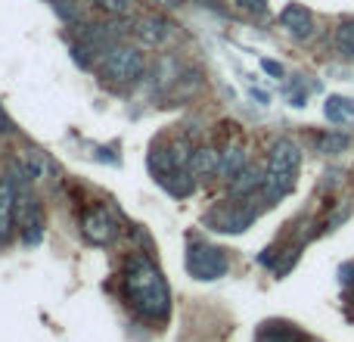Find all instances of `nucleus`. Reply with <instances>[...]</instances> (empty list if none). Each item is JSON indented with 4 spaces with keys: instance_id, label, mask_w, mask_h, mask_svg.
Returning <instances> with one entry per match:
<instances>
[{
    "instance_id": "20e7f679",
    "label": "nucleus",
    "mask_w": 354,
    "mask_h": 342,
    "mask_svg": "<svg viewBox=\"0 0 354 342\" xmlns=\"http://www.w3.org/2000/svg\"><path fill=\"white\" fill-rule=\"evenodd\" d=\"M183 264H187L189 277H196V280H202V283L221 280V277H227V271H230V258H227V252L221 249V246L205 243V240H189L187 243V262Z\"/></svg>"
},
{
    "instance_id": "b1692460",
    "label": "nucleus",
    "mask_w": 354,
    "mask_h": 342,
    "mask_svg": "<svg viewBox=\"0 0 354 342\" xmlns=\"http://www.w3.org/2000/svg\"><path fill=\"white\" fill-rule=\"evenodd\" d=\"M351 177H354V168H351Z\"/></svg>"
},
{
    "instance_id": "6e6552de",
    "label": "nucleus",
    "mask_w": 354,
    "mask_h": 342,
    "mask_svg": "<svg viewBox=\"0 0 354 342\" xmlns=\"http://www.w3.org/2000/svg\"><path fill=\"white\" fill-rule=\"evenodd\" d=\"M134 35L140 37L147 47H162V44H168V37L174 35V25L168 22L165 16H159V12H149V16H143L140 22L134 25Z\"/></svg>"
},
{
    "instance_id": "f3484780",
    "label": "nucleus",
    "mask_w": 354,
    "mask_h": 342,
    "mask_svg": "<svg viewBox=\"0 0 354 342\" xmlns=\"http://www.w3.org/2000/svg\"><path fill=\"white\" fill-rule=\"evenodd\" d=\"M333 44H336V53L342 56V60H354V19H345V22L339 25Z\"/></svg>"
},
{
    "instance_id": "ddd939ff",
    "label": "nucleus",
    "mask_w": 354,
    "mask_h": 342,
    "mask_svg": "<svg viewBox=\"0 0 354 342\" xmlns=\"http://www.w3.org/2000/svg\"><path fill=\"white\" fill-rule=\"evenodd\" d=\"M189 171L193 177H212L221 171V150L214 147H199L193 153V162H189Z\"/></svg>"
},
{
    "instance_id": "9d476101",
    "label": "nucleus",
    "mask_w": 354,
    "mask_h": 342,
    "mask_svg": "<svg viewBox=\"0 0 354 342\" xmlns=\"http://www.w3.org/2000/svg\"><path fill=\"white\" fill-rule=\"evenodd\" d=\"M255 342H308V336L289 321H264L255 333Z\"/></svg>"
},
{
    "instance_id": "5701e85b",
    "label": "nucleus",
    "mask_w": 354,
    "mask_h": 342,
    "mask_svg": "<svg viewBox=\"0 0 354 342\" xmlns=\"http://www.w3.org/2000/svg\"><path fill=\"white\" fill-rule=\"evenodd\" d=\"M162 3H168V6H177V3H180V0H162Z\"/></svg>"
},
{
    "instance_id": "6ab92c4d",
    "label": "nucleus",
    "mask_w": 354,
    "mask_h": 342,
    "mask_svg": "<svg viewBox=\"0 0 354 342\" xmlns=\"http://www.w3.org/2000/svg\"><path fill=\"white\" fill-rule=\"evenodd\" d=\"M97 10H103L106 16H128L131 0H91Z\"/></svg>"
},
{
    "instance_id": "2eb2a0df",
    "label": "nucleus",
    "mask_w": 354,
    "mask_h": 342,
    "mask_svg": "<svg viewBox=\"0 0 354 342\" xmlns=\"http://www.w3.org/2000/svg\"><path fill=\"white\" fill-rule=\"evenodd\" d=\"M19 159L25 162V168L31 171V177H47V174H53V162H50V156L47 153H41V150H35V147H28V150H22L19 153Z\"/></svg>"
},
{
    "instance_id": "423d86ee",
    "label": "nucleus",
    "mask_w": 354,
    "mask_h": 342,
    "mask_svg": "<svg viewBox=\"0 0 354 342\" xmlns=\"http://www.w3.org/2000/svg\"><path fill=\"white\" fill-rule=\"evenodd\" d=\"M81 233L87 237V243L93 246H109L118 237V218L112 215V208L106 206H91L81 212Z\"/></svg>"
},
{
    "instance_id": "9b49d317",
    "label": "nucleus",
    "mask_w": 354,
    "mask_h": 342,
    "mask_svg": "<svg viewBox=\"0 0 354 342\" xmlns=\"http://www.w3.org/2000/svg\"><path fill=\"white\" fill-rule=\"evenodd\" d=\"M261 187H264V171H261V165H245L236 177H230V187H227V193H230L233 199H249V196L258 193Z\"/></svg>"
},
{
    "instance_id": "1a4fd4ad",
    "label": "nucleus",
    "mask_w": 354,
    "mask_h": 342,
    "mask_svg": "<svg viewBox=\"0 0 354 342\" xmlns=\"http://www.w3.org/2000/svg\"><path fill=\"white\" fill-rule=\"evenodd\" d=\"M280 25L295 41H308V37L314 35V16H311V10L301 3H289L286 10L280 12Z\"/></svg>"
},
{
    "instance_id": "a211bd4d",
    "label": "nucleus",
    "mask_w": 354,
    "mask_h": 342,
    "mask_svg": "<svg viewBox=\"0 0 354 342\" xmlns=\"http://www.w3.org/2000/svg\"><path fill=\"white\" fill-rule=\"evenodd\" d=\"M50 6H53V12L62 19V22H68V25H78L81 22V10H78V3L75 0H47Z\"/></svg>"
},
{
    "instance_id": "dca6fc26",
    "label": "nucleus",
    "mask_w": 354,
    "mask_h": 342,
    "mask_svg": "<svg viewBox=\"0 0 354 342\" xmlns=\"http://www.w3.org/2000/svg\"><path fill=\"white\" fill-rule=\"evenodd\" d=\"M348 147H351V137L342 134V131H326V134L317 137V153H324V156H339Z\"/></svg>"
},
{
    "instance_id": "7ed1b4c3",
    "label": "nucleus",
    "mask_w": 354,
    "mask_h": 342,
    "mask_svg": "<svg viewBox=\"0 0 354 342\" xmlns=\"http://www.w3.org/2000/svg\"><path fill=\"white\" fill-rule=\"evenodd\" d=\"M97 69L112 84H134V81L143 78V72H147V60H143V53L137 47H131V44H112L97 60Z\"/></svg>"
},
{
    "instance_id": "f257e3e1",
    "label": "nucleus",
    "mask_w": 354,
    "mask_h": 342,
    "mask_svg": "<svg viewBox=\"0 0 354 342\" xmlns=\"http://www.w3.org/2000/svg\"><path fill=\"white\" fill-rule=\"evenodd\" d=\"M122 293L128 305L147 321H168L171 314V289L156 262L143 252H131L122 264Z\"/></svg>"
},
{
    "instance_id": "412c9836",
    "label": "nucleus",
    "mask_w": 354,
    "mask_h": 342,
    "mask_svg": "<svg viewBox=\"0 0 354 342\" xmlns=\"http://www.w3.org/2000/svg\"><path fill=\"white\" fill-rule=\"evenodd\" d=\"M6 134H12V118L6 116L3 103H0V137H6Z\"/></svg>"
},
{
    "instance_id": "f8f14e48",
    "label": "nucleus",
    "mask_w": 354,
    "mask_h": 342,
    "mask_svg": "<svg viewBox=\"0 0 354 342\" xmlns=\"http://www.w3.org/2000/svg\"><path fill=\"white\" fill-rule=\"evenodd\" d=\"M12 221H16V190H12L10 177H0V243L10 240Z\"/></svg>"
},
{
    "instance_id": "0eeeda50",
    "label": "nucleus",
    "mask_w": 354,
    "mask_h": 342,
    "mask_svg": "<svg viewBox=\"0 0 354 342\" xmlns=\"http://www.w3.org/2000/svg\"><path fill=\"white\" fill-rule=\"evenodd\" d=\"M255 218H258V208L243 199V202H236V206L208 212L205 224H208V231H218V233H243L255 224Z\"/></svg>"
},
{
    "instance_id": "4be33fe9",
    "label": "nucleus",
    "mask_w": 354,
    "mask_h": 342,
    "mask_svg": "<svg viewBox=\"0 0 354 342\" xmlns=\"http://www.w3.org/2000/svg\"><path fill=\"white\" fill-rule=\"evenodd\" d=\"M261 69H264V72H270V75H277V78H283V66H280V62L264 60V62H261Z\"/></svg>"
},
{
    "instance_id": "39448f33",
    "label": "nucleus",
    "mask_w": 354,
    "mask_h": 342,
    "mask_svg": "<svg viewBox=\"0 0 354 342\" xmlns=\"http://www.w3.org/2000/svg\"><path fill=\"white\" fill-rule=\"evenodd\" d=\"M16 190V227L25 246H37L44 240V208L31 183H12Z\"/></svg>"
},
{
    "instance_id": "aec40b11",
    "label": "nucleus",
    "mask_w": 354,
    "mask_h": 342,
    "mask_svg": "<svg viewBox=\"0 0 354 342\" xmlns=\"http://www.w3.org/2000/svg\"><path fill=\"white\" fill-rule=\"evenodd\" d=\"M324 112L330 122H345V118H348V112H345V97H330L324 106Z\"/></svg>"
},
{
    "instance_id": "f03ea898",
    "label": "nucleus",
    "mask_w": 354,
    "mask_h": 342,
    "mask_svg": "<svg viewBox=\"0 0 354 342\" xmlns=\"http://www.w3.org/2000/svg\"><path fill=\"white\" fill-rule=\"evenodd\" d=\"M299 165H301L299 143L286 141V137L274 141L270 156H268V171H264V187H261V199L268 202V206H274L277 199H283L286 193H292Z\"/></svg>"
},
{
    "instance_id": "4468645a",
    "label": "nucleus",
    "mask_w": 354,
    "mask_h": 342,
    "mask_svg": "<svg viewBox=\"0 0 354 342\" xmlns=\"http://www.w3.org/2000/svg\"><path fill=\"white\" fill-rule=\"evenodd\" d=\"M243 168H245V147H243V141H230L224 150H221V171H218V174L236 177Z\"/></svg>"
}]
</instances>
